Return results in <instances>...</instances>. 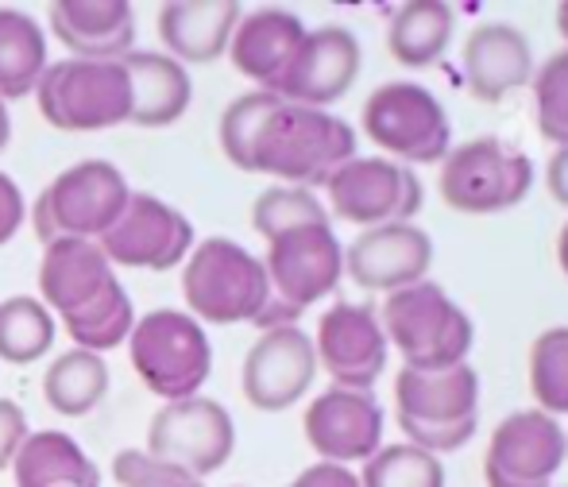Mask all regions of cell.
Instances as JSON below:
<instances>
[{
	"mask_svg": "<svg viewBox=\"0 0 568 487\" xmlns=\"http://www.w3.org/2000/svg\"><path fill=\"white\" fill-rule=\"evenodd\" d=\"M101 252L113 267H140V271H171L186 263L194 252V225L182 210L155 194L132 190L116 225L101 236Z\"/></svg>",
	"mask_w": 568,
	"mask_h": 487,
	"instance_id": "4fadbf2b",
	"label": "cell"
},
{
	"mask_svg": "<svg viewBox=\"0 0 568 487\" xmlns=\"http://www.w3.org/2000/svg\"><path fill=\"white\" fill-rule=\"evenodd\" d=\"M132 325H135V306H132V298H128L124 283H116L105 298L85 306L82 314L67 317V333H70V341H74V348H85V353H98V356L124 345Z\"/></svg>",
	"mask_w": 568,
	"mask_h": 487,
	"instance_id": "4dcf8cb0",
	"label": "cell"
},
{
	"mask_svg": "<svg viewBox=\"0 0 568 487\" xmlns=\"http://www.w3.org/2000/svg\"><path fill=\"white\" fill-rule=\"evenodd\" d=\"M8 143H12V113H8V101L0 98V155H4Z\"/></svg>",
	"mask_w": 568,
	"mask_h": 487,
	"instance_id": "b9f144b4",
	"label": "cell"
},
{
	"mask_svg": "<svg viewBox=\"0 0 568 487\" xmlns=\"http://www.w3.org/2000/svg\"><path fill=\"white\" fill-rule=\"evenodd\" d=\"M47 23L74 59L120 62L135 51V12L128 0H59Z\"/></svg>",
	"mask_w": 568,
	"mask_h": 487,
	"instance_id": "7402d4cb",
	"label": "cell"
},
{
	"mask_svg": "<svg viewBox=\"0 0 568 487\" xmlns=\"http://www.w3.org/2000/svg\"><path fill=\"white\" fill-rule=\"evenodd\" d=\"M306 39V23L291 8H252L240 16L232 31L229 59L236 74L255 82V90H275L283 70L291 67L294 51Z\"/></svg>",
	"mask_w": 568,
	"mask_h": 487,
	"instance_id": "603a6c76",
	"label": "cell"
},
{
	"mask_svg": "<svg viewBox=\"0 0 568 487\" xmlns=\"http://www.w3.org/2000/svg\"><path fill=\"white\" fill-rule=\"evenodd\" d=\"M530 390L549 418L568 414V325L538 333L530 345Z\"/></svg>",
	"mask_w": 568,
	"mask_h": 487,
	"instance_id": "d6a6232c",
	"label": "cell"
},
{
	"mask_svg": "<svg viewBox=\"0 0 568 487\" xmlns=\"http://www.w3.org/2000/svg\"><path fill=\"white\" fill-rule=\"evenodd\" d=\"M275 93L267 90H247L240 93L236 101H229V109L221 113V124H217V140H221V151L236 171H247V151H252V140H255V128L263 124V116L271 113L275 105Z\"/></svg>",
	"mask_w": 568,
	"mask_h": 487,
	"instance_id": "d590c367",
	"label": "cell"
},
{
	"mask_svg": "<svg viewBox=\"0 0 568 487\" xmlns=\"http://www.w3.org/2000/svg\"><path fill=\"white\" fill-rule=\"evenodd\" d=\"M36 101L59 132H105L132 116V82L124 62L62 59L47 62L36 82Z\"/></svg>",
	"mask_w": 568,
	"mask_h": 487,
	"instance_id": "30bf717a",
	"label": "cell"
},
{
	"mask_svg": "<svg viewBox=\"0 0 568 487\" xmlns=\"http://www.w3.org/2000/svg\"><path fill=\"white\" fill-rule=\"evenodd\" d=\"M28 414L23 406H16L12 398H0V473L12 468L16 453H20L23 437H28Z\"/></svg>",
	"mask_w": 568,
	"mask_h": 487,
	"instance_id": "74e56055",
	"label": "cell"
},
{
	"mask_svg": "<svg viewBox=\"0 0 568 487\" xmlns=\"http://www.w3.org/2000/svg\"><path fill=\"white\" fill-rule=\"evenodd\" d=\"M54 314L36 294H12L0 302V361L4 364H36L54 345Z\"/></svg>",
	"mask_w": 568,
	"mask_h": 487,
	"instance_id": "f546056e",
	"label": "cell"
},
{
	"mask_svg": "<svg viewBox=\"0 0 568 487\" xmlns=\"http://www.w3.org/2000/svg\"><path fill=\"white\" fill-rule=\"evenodd\" d=\"M568 457V434L546 410H515L491 429L484 457L487 487H549Z\"/></svg>",
	"mask_w": 568,
	"mask_h": 487,
	"instance_id": "5bb4252c",
	"label": "cell"
},
{
	"mask_svg": "<svg viewBox=\"0 0 568 487\" xmlns=\"http://www.w3.org/2000/svg\"><path fill=\"white\" fill-rule=\"evenodd\" d=\"M356 159V128L329 109L275 101L255 128L247 174H271L283 186H325L333 171Z\"/></svg>",
	"mask_w": 568,
	"mask_h": 487,
	"instance_id": "6da1fadb",
	"label": "cell"
},
{
	"mask_svg": "<svg viewBox=\"0 0 568 487\" xmlns=\"http://www.w3.org/2000/svg\"><path fill=\"white\" fill-rule=\"evenodd\" d=\"M317 367H325L333 387L372 390L387 372V333L379 325V310L364 302H333L317 317L314 333Z\"/></svg>",
	"mask_w": 568,
	"mask_h": 487,
	"instance_id": "2e32d148",
	"label": "cell"
},
{
	"mask_svg": "<svg viewBox=\"0 0 568 487\" xmlns=\"http://www.w3.org/2000/svg\"><path fill=\"white\" fill-rule=\"evenodd\" d=\"M322 221H329V210H325L322 197L306 186H283V182H275V186L263 190L252 205V229L263 241H271V236L286 233V229H298V225H322Z\"/></svg>",
	"mask_w": 568,
	"mask_h": 487,
	"instance_id": "836d02e7",
	"label": "cell"
},
{
	"mask_svg": "<svg viewBox=\"0 0 568 487\" xmlns=\"http://www.w3.org/2000/svg\"><path fill=\"white\" fill-rule=\"evenodd\" d=\"M557 263H561V271H565V278H568V221H565L561 236H557Z\"/></svg>",
	"mask_w": 568,
	"mask_h": 487,
	"instance_id": "7bdbcfd3",
	"label": "cell"
},
{
	"mask_svg": "<svg viewBox=\"0 0 568 487\" xmlns=\"http://www.w3.org/2000/svg\"><path fill=\"white\" fill-rule=\"evenodd\" d=\"M23 221H28V202H23V190L16 186L12 174L0 171V247L20 233Z\"/></svg>",
	"mask_w": 568,
	"mask_h": 487,
	"instance_id": "f35d334b",
	"label": "cell"
},
{
	"mask_svg": "<svg viewBox=\"0 0 568 487\" xmlns=\"http://www.w3.org/2000/svg\"><path fill=\"white\" fill-rule=\"evenodd\" d=\"M232 449H236V422L217 398L205 395L159 406L148 422V445H143L148 457L186 468L197 480L225 468Z\"/></svg>",
	"mask_w": 568,
	"mask_h": 487,
	"instance_id": "8fae6325",
	"label": "cell"
},
{
	"mask_svg": "<svg viewBox=\"0 0 568 487\" xmlns=\"http://www.w3.org/2000/svg\"><path fill=\"white\" fill-rule=\"evenodd\" d=\"M128 197H132V186L116 163L82 159L47 182L43 194L31 205L28 221L43 244L59 241V236L101 241L124 213Z\"/></svg>",
	"mask_w": 568,
	"mask_h": 487,
	"instance_id": "8992f818",
	"label": "cell"
},
{
	"mask_svg": "<svg viewBox=\"0 0 568 487\" xmlns=\"http://www.w3.org/2000/svg\"><path fill=\"white\" fill-rule=\"evenodd\" d=\"M479 375L471 364L445 372H403L395 375V418L406 442L418 449L453 453L476 437L479 426Z\"/></svg>",
	"mask_w": 568,
	"mask_h": 487,
	"instance_id": "277c9868",
	"label": "cell"
},
{
	"mask_svg": "<svg viewBox=\"0 0 568 487\" xmlns=\"http://www.w3.org/2000/svg\"><path fill=\"white\" fill-rule=\"evenodd\" d=\"M534 93V121H538L541 140L554 148H568V47L549 54L530 78Z\"/></svg>",
	"mask_w": 568,
	"mask_h": 487,
	"instance_id": "e575fe53",
	"label": "cell"
},
{
	"mask_svg": "<svg viewBox=\"0 0 568 487\" xmlns=\"http://www.w3.org/2000/svg\"><path fill=\"white\" fill-rule=\"evenodd\" d=\"M546 190L554 194L557 205L568 210V148H557L554 159L546 163Z\"/></svg>",
	"mask_w": 568,
	"mask_h": 487,
	"instance_id": "60d3db41",
	"label": "cell"
},
{
	"mask_svg": "<svg viewBox=\"0 0 568 487\" xmlns=\"http://www.w3.org/2000/svg\"><path fill=\"white\" fill-rule=\"evenodd\" d=\"M120 62L132 82V116L128 121L140 128H166L182 121V113L194 101V82L182 62L159 51H132Z\"/></svg>",
	"mask_w": 568,
	"mask_h": 487,
	"instance_id": "d4e9b609",
	"label": "cell"
},
{
	"mask_svg": "<svg viewBox=\"0 0 568 487\" xmlns=\"http://www.w3.org/2000/svg\"><path fill=\"white\" fill-rule=\"evenodd\" d=\"M364 135L403 166L442 163L453 148V121L442 98L418 82H383L367 93L359 113Z\"/></svg>",
	"mask_w": 568,
	"mask_h": 487,
	"instance_id": "9c48e42d",
	"label": "cell"
},
{
	"mask_svg": "<svg viewBox=\"0 0 568 487\" xmlns=\"http://www.w3.org/2000/svg\"><path fill=\"white\" fill-rule=\"evenodd\" d=\"M453 28H456L453 4H445V0H410V4H398L390 12L387 51L410 70L434 67L449 51Z\"/></svg>",
	"mask_w": 568,
	"mask_h": 487,
	"instance_id": "4316f807",
	"label": "cell"
},
{
	"mask_svg": "<svg viewBox=\"0 0 568 487\" xmlns=\"http://www.w3.org/2000/svg\"><path fill=\"white\" fill-rule=\"evenodd\" d=\"M263 271H267L271 298L263 314L255 317L260 329H283V325H298V317L322 298H329L344 278V244L333 233L329 221L322 225H298L286 233L271 236L267 255H263Z\"/></svg>",
	"mask_w": 568,
	"mask_h": 487,
	"instance_id": "7a4b0ae2",
	"label": "cell"
},
{
	"mask_svg": "<svg viewBox=\"0 0 568 487\" xmlns=\"http://www.w3.org/2000/svg\"><path fill=\"white\" fill-rule=\"evenodd\" d=\"M325 194H329V210L359 229L414 221L426 205V190L414 166H403L387 155L348 159L325 182Z\"/></svg>",
	"mask_w": 568,
	"mask_h": 487,
	"instance_id": "7c38bea8",
	"label": "cell"
},
{
	"mask_svg": "<svg viewBox=\"0 0 568 487\" xmlns=\"http://www.w3.org/2000/svg\"><path fill=\"white\" fill-rule=\"evenodd\" d=\"M244 8L232 0H174L159 12V35L174 62L205 67L229 51Z\"/></svg>",
	"mask_w": 568,
	"mask_h": 487,
	"instance_id": "cb8c5ba5",
	"label": "cell"
},
{
	"mask_svg": "<svg viewBox=\"0 0 568 487\" xmlns=\"http://www.w3.org/2000/svg\"><path fill=\"white\" fill-rule=\"evenodd\" d=\"M379 325L387 333V345L398 348L403 367L410 372H445V367L468 364L471 341H476L468 310L429 278L387 294L379 306Z\"/></svg>",
	"mask_w": 568,
	"mask_h": 487,
	"instance_id": "3957f363",
	"label": "cell"
},
{
	"mask_svg": "<svg viewBox=\"0 0 568 487\" xmlns=\"http://www.w3.org/2000/svg\"><path fill=\"white\" fill-rule=\"evenodd\" d=\"M113 476L120 487H205V480L190 476L186 468L148 457L143 449H120L113 457Z\"/></svg>",
	"mask_w": 568,
	"mask_h": 487,
	"instance_id": "8d00e7d4",
	"label": "cell"
},
{
	"mask_svg": "<svg viewBox=\"0 0 568 487\" xmlns=\"http://www.w3.org/2000/svg\"><path fill=\"white\" fill-rule=\"evenodd\" d=\"M534 70H538V62H534L530 39L507 20L479 23L460 47V78L471 98L484 105H495L510 90L530 85Z\"/></svg>",
	"mask_w": 568,
	"mask_h": 487,
	"instance_id": "ffe728a7",
	"label": "cell"
},
{
	"mask_svg": "<svg viewBox=\"0 0 568 487\" xmlns=\"http://www.w3.org/2000/svg\"><path fill=\"white\" fill-rule=\"evenodd\" d=\"M47 70L43 23L23 8H0V98H28Z\"/></svg>",
	"mask_w": 568,
	"mask_h": 487,
	"instance_id": "83f0119b",
	"label": "cell"
},
{
	"mask_svg": "<svg viewBox=\"0 0 568 487\" xmlns=\"http://www.w3.org/2000/svg\"><path fill=\"white\" fill-rule=\"evenodd\" d=\"M434 267V236L414 221L359 229L344 247V275L364 291L395 294L403 286L426 283Z\"/></svg>",
	"mask_w": 568,
	"mask_h": 487,
	"instance_id": "d6986e66",
	"label": "cell"
},
{
	"mask_svg": "<svg viewBox=\"0 0 568 487\" xmlns=\"http://www.w3.org/2000/svg\"><path fill=\"white\" fill-rule=\"evenodd\" d=\"M314 375V337L298 325H283V329H263L260 341L247 348L244 367H240V390L255 410L278 414L306 398Z\"/></svg>",
	"mask_w": 568,
	"mask_h": 487,
	"instance_id": "e0dca14e",
	"label": "cell"
},
{
	"mask_svg": "<svg viewBox=\"0 0 568 487\" xmlns=\"http://www.w3.org/2000/svg\"><path fill=\"white\" fill-rule=\"evenodd\" d=\"M286 487H359V476L352 473V468H341V465H325V460H317V465L302 468L298 476H294Z\"/></svg>",
	"mask_w": 568,
	"mask_h": 487,
	"instance_id": "ab89813d",
	"label": "cell"
},
{
	"mask_svg": "<svg viewBox=\"0 0 568 487\" xmlns=\"http://www.w3.org/2000/svg\"><path fill=\"white\" fill-rule=\"evenodd\" d=\"M128 356H132L143 387L163 403L202 395L213 372V345L202 322H194L186 310L171 306L135 317L132 333H128Z\"/></svg>",
	"mask_w": 568,
	"mask_h": 487,
	"instance_id": "52a82bcc",
	"label": "cell"
},
{
	"mask_svg": "<svg viewBox=\"0 0 568 487\" xmlns=\"http://www.w3.org/2000/svg\"><path fill=\"white\" fill-rule=\"evenodd\" d=\"M442 202L456 213H503L534 190V159L503 135H476L449 148L437 171Z\"/></svg>",
	"mask_w": 568,
	"mask_h": 487,
	"instance_id": "ba28073f",
	"label": "cell"
},
{
	"mask_svg": "<svg viewBox=\"0 0 568 487\" xmlns=\"http://www.w3.org/2000/svg\"><path fill=\"white\" fill-rule=\"evenodd\" d=\"M359 487H445L442 457L418 449L410 442L383 445L372 460L359 468Z\"/></svg>",
	"mask_w": 568,
	"mask_h": 487,
	"instance_id": "1f68e13d",
	"label": "cell"
},
{
	"mask_svg": "<svg viewBox=\"0 0 568 487\" xmlns=\"http://www.w3.org/2000/svg\"><path fill=\"white\" fill-rule=\"evenodd\" d=\"M120 283L116 267L109 255L101 252L98 241H74V236H59V241L43 244V260H39V302L62 322L82 314L98 298Z\"/></svg>",
	"mask_w": 568,
	"mask_h": 487,
	"instance_id": "44dd1931",
	"label": "cell"
},
{
	"mask_svg": "<svg viewBox=\"0 0 568 487\" xmlns=\"http://www.w3.org/2000/svg\"><path fill=\"white\" fill-rule=\"evenodd\" d=\"M383 406L372 390L329 387L306 406L302 429L325 465H364L383 449Z\"/></svg>",
	"mask_w": 568,
	"mask_h": 487,
	"instance_id": "ac0fdd59",
	"label": "cell"
},
{
	"mask_svg": "<svg viewBox=\"0 0 568 487\" xmlns=\"http://www.w3.org/2000/svg\"><path fill=\"white\" fill-rule=\"evenodd\" d=\"M359 67H364V47L352 28H344V23L306 28V39L298 43L291 67L283 70L271 93L278 101H291V105L329 109L356 85Z\"/></svg>",
	"mask_w": 568,
	"mask_h": 487,
	"instance_id": "9a60e30c",
	"label": "cell"
},
{
	"mask_svg": "<svg viewBox=\"0 0 568 487\" xmlns=\"http://www.w3.org/2000/svg\"><path fill=\"white\" fill-rule=\"evenodd\" d=\"M16 487H101V473L85 449L62 429H36L12 460Z\"/></svg>",
	"mask_w": 568,
	"mask_h": 487,
	"instance_id": "484cf974",
	"label": "cell"
},
{
	"mask_svg": "<svg viewBox=\"0 0 568 487\" xmlns=\"http://www.w3.org/2000/svg\"><path fill=\"white\" fill-rule=\"evenodd\" d=\"M109 395V364L105 356L85 353V348H67L54 356V364L43 375V398L62 418H82L101 398Z\"/></svg>",
	"mask_w": 568,
	"mask_h": 487,
	"instance_id": "f1b7e54d",
	"label": "cell"
},
{
	"mask_svg": "<svg viewBox=\"0 0 568 487\" xmlns=\"http://www.w3.org/2000/svg\"><path fill=\"white\" fill-rule=\"evenodd\" d=\"M557 31H561L565 43H568V0L565 4H557Z\"/></svg>",
	"mask_w": 568,
	"mask_h": 487,
	"instance_id": "ee69618b",
	"label": "cell"
},
{
	"mask_svg": "<svg viewBox=\"0 0 568 487\" xmlns=\"http://www.w3.org/2000/svg\"><path fill=\"white\" fill-rule=\"evenodd\" d=\"M182 298L194 322L240 325L263 314L271 283L263 260L229 236H205L182 263Z\"/></svg>",
	"mask_w": 568,
	"mask_h": 487,
	"instance_id": "5b68a950",
	"label": "cell"
}]
</instances>
